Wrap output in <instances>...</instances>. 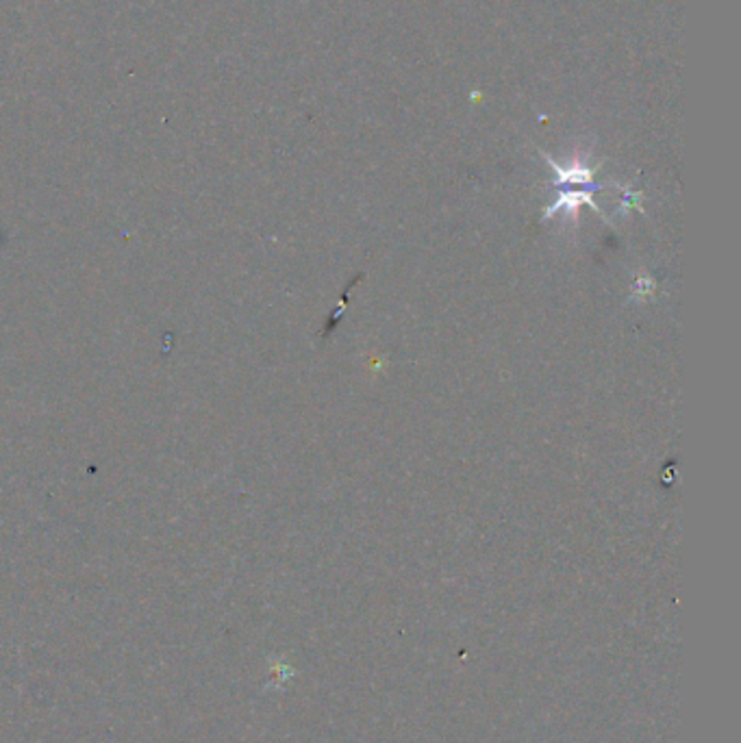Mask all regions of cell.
I'll list each match as a JSON object with an SVG mask.
<instances>
[{"label": "cell", "instance_id": "cell-1", "mask_svg": "<svg viewBox=\"0 0 741 743\" xmlns=\"http://www.w3.org/2000/svg\"><path fill=\"white\" fill-rule=\"evenodd\" d=\"M541 157L546 159V163L551 165L554 170V174H557V179H554V187H565V185H594V168H590L583 161V155H574L572 161L568 165H561L557 163L554 159H551V155H546V152H541Z\"/></svg>", "mask_w": 741, "mask_h": 743}, {"label": "cell", "instance_id": "cell-2", "mask_svg": "<svg viewBox=\"0 0 741 743\" xmlns=\"http://www.w3.org/2000/svg\"><path fill=\"white\" fill-rule=\"evenodd\" d=\"M602 187H605V185L596 183L591 187H585V190H576V191L574 190H561V191H559V198L554 200V205H551L546 209V213H543V220L554 218V213L561 211V209L570 211V213H572V218H576V213H579L580 205L591 207L598 213V216L602 218L600 207H598L594 202V198H591V194H594V191H598V190H602Z\"/></svg>", "mask_w": 741, "mask_h": 743}, {"label": "cell", "instance_id": "cell-3", "mask_svg": "<svg viewBox=\"0 0 741 743\" xmlns=\"http://www.w3.org/2000/svg\"><path fill=\"white\" fill-rule=\"evenodd\" d=\"M619 190L624 191V209L635 207V209H639V211H641V207H639V202H641V194H639V191L629 190V187H619Z\"/></svg>", "mask_w": 741, "mask_h": 743}, {"label": "cell", "instance_id": "cell-4", "mask_svg": "<svg viewBox=\"0 0 741 743\" xmlns=\"http://www.w3.org/2000/svg\"><path fill=\"white\" fill-rule=\"evenodd\" d=\"M652 291H655V283H652L650 279H637V283H635V294L639 296V298H644L646 294H652Z\"/></svg>", "mask_w": 741, "mask_h": 743}]
</instances>
